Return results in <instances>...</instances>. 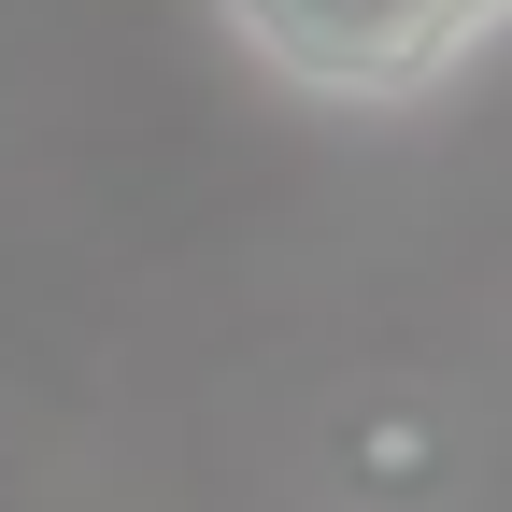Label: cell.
<instances>
[{
  "mask_svg": "<svg viewBox=\"0 0 512 512\" xmlns=\"http://www.w3.org/2000/svg\"><path fill=\"white\" fill-rule=\"evenodd\" d=\"M512 15V0H228V29L313 100H413Z\"/></svg>",
  "mask_w": 512,
  "mask_h": 512,
  "instance_id": "cell-1",
  "label": "cell"
},
{
  "mask_svg": "<svg viewBox=\"0 0 512 512\" xmlns=\"http://www.w3.org/2000/svg\"><path fill=\"white\" fill-rule=\"evenodd\" d=\"M342 470H356V498H413V484L441 470V427H427V413H370V427L342 441Z\"/></svg>",
  "mask_w": 512,
  "mask_h": 512,
  "instance_id": "cell-2",
  "label": "cell"
}]
</instances>
